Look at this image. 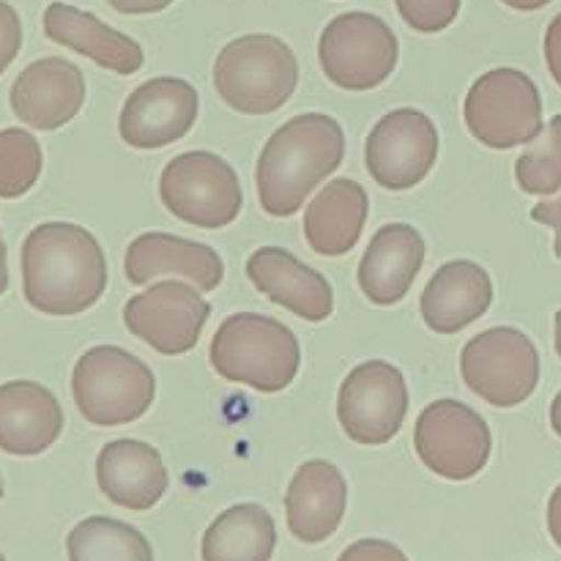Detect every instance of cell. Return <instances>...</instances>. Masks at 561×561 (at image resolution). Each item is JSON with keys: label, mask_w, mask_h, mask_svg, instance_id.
I'll return each mask as SVG.
<instances>
[{"label": "cell", "mask_w": 561, "mask_h": 561, "mask_svg": "<svg viewBox=\"0 0 561 561\" xmlns=\"http://www.w3.org/2000/svg\"><path fill=\"white\" fill-rule=\"evenodd\" d=\"M542 49H546L548 71H551V77L557 80V85L561 88V14L553 16L551 25H548Z\"/></svg>", "instance_id": "cell-33"}, {"label": "cell", "mask_w": 561, "mask_h": 561, "mask_svg": "<svg viewBox=\"0 0 561 561\" xmlns=\"http://www.w3.org/2000/svg\"><path fill=\"white\" fill-rule=\"evenodd\" d=\"M22 47V22L14 5L0 0V75L11 66V60L20 55Z\"/></svg>", "instance_id": "cell-30"}, {"label": "cell", "mask_w": 561, "mask_h": 561, "mask_svg": "<svg viewBox=\"0 0 561 561\" xmlns=\"http://www.w3.org/2000/svg\"><path fill=\"white\" fill-rule=\"evenodd\" d=\"M493 305L491 274L474 261H449L431 277L420 299L422 318L436 334H458Z\"/></svg>", "instance_id": "cell-21"}, {"label": "cell", "mask_w": 561, "mask_h": 561, "mask_svg": "<svg viewBox=\"0 0 561 561\" xmlns=\"http://www.w3.org/2000/svg\"><path fill=\"white\" fill-rule=\"evenodd\" d=\"M471 137L493 151L529 146L542 131V96L526 71L502 66L471 82L463 102Z\"/></svg>", "instance_id": "cell-6"}, {"label": "cell", "mask_w": 561, "mask_h": 561, "mask_svg": "<svg viewBox=\"0 0 561 561\" xmlns=\"http://www.w3.org/2000/svg\"><path fill=\"white\" fill-rule=\"evenodd\" d=\"M398 58V36L370 11L334 16L318 38L323 75L343 91H373L392 77Z\"/></svg>", "instance_id": "cell-8"}, {"label": "cell", "mask_w": 561, "mask_h": 561, "mask_svg": "<svg viewBox=\"0 0 561 561\" xmlns=\"http://www.w3.org/2000/svg\"><path fill=\"white\" fill-rule=\"evenodd\" d=\"M42 146L27 129L0 131V197L16 201L36 186L42 175Z\"/></svg>", "instance_id": "cell-28"}, {"label": "cell", "mask_w": 561, "mask_h": 561, "mask_svg": "<svg viewBox=\"0 0 561 561\" xmlns=\"http://www.w3.org/2000/svg\"><path fill=\"white\" fill-rule=\"evenodd\" d=\"M277 526L261 504H233L217 515L201 542L203 561H272Z\"/></svg>", "instance_id": "cell-25"}, {"label": "cell", "mask_w": 561, "mask_h": 561, "mask_svg": "<svg viewBox=\"0 0 561 561\" xmlns=\"http://www.w3.org/2000/svg\"><path fill=\"white\" fill-rule=\"evenodd\" d=\"M71 394L85 422L121 427L151 411L157 376L140 356L118 345H93L77 359Z\"/></svg>", "instance_id": "cell-5"}, {"label": "cell", "mask_w": 561, "mask_h": 561, "mask_svg": "<svg viewBox=\"0 0 561 561\" xmlns=\"http://www.w3.org/2000/svg\"><path fill=\"white\" fill-rule=\"evenodd\" d=\"M69 561H153V548L140 529L124 520L93 518L80 520L66 537Z\"/></svg>", "instance_id": "cell-26"}, {"label": "cell", "mask_w": 561, "mask_h": 561, "mask_svg": "<svg viewBox=\"0 0 561 561\" xmlns=\"http://www.w3.org/2000/svg\"><path fill=\"white\" fill-rule=\"evenodd\" d=\"M0 561H5V559H3V553H0Z\"/></svg>", "instance_id": "cell-40"}, {"label": "cell", "mask_w": 561, "mask_h": 561, "mask_svg": "<svg viewBox=\"0 0 561 561\" xmlns=\"http://www.w3.org/2000/svg\"><path fill=\"white\" fill-rule=\"evenodd\" d=\"M159 197L175 219L206 230L233 225L244 206L239 173L211 151H186L170 159L159 175Z\"/></svg>", "instance_id": "cell-7"}, {"label": "cell", "mask_w": 561, "mask_h": 561, "mask_svg": "<svg viewBox=\"0 0 561 561\" xmlns=\"http://www.w3.org/2000/svg\"><path fill=\"white\" fill-rule=\"evenodd\" d=\"M64 433V409L36 381L0 383V449L33 458L53 447Z\"/></svg>", "instance_id": "cell-22"}, {"label": "cell", "mask_w": 561, "mask_h": 561, "mask_svg": "<svg viewBox=\"0 0 561 561\" xmlns=\"http://www.w3.org/2000/svg\"><path fill=\"white\" fill-rule=\"evenodd\" d=\"M299 85V60L283 38L247 33L219 49L214 88L230 110L244 115L277 113Z\"/></svg>", "instance_id": "cell-4"}, {"label": "cell", "mask_w": 561, "mask_h": 561, "mask_svg": "<svg viewBox=\"0 0 561 561\" xmlns=\"http://www.w3.org/2000/svg\"><path fill=\"white\" fill-rule=\"evenodd\" d=\"M201 113V96L181 77H151L129 93L118 115L121 140L137 151L179 142L190 135Z\"/></svg>", "instance_id": "cell-14"}, {"label": "cell", "mask_w": 561, "mask_h": 561, "mask_svg": "<svg viewBox=\"0 0 561 561\" xmlns=\"http://www.w3.org/2000/svg\"><path fill=\"white\" fill-rule=\"evenodd\" d=\"M124 274L131 285H148L159 277H184L203 294H211L222 285L225 263L214 247L203 241L181 239L173 233H140L124 257Z\"/></svg>", "instance_id": "cell-17"}, {"label": "cell", "mask_w": 561, "mask_h": 561, "mask_svg": "<svg viewBox=\"0 0 561 561\" xmlns=\"http://www.w3.org/2000/svg\"><path fill=\"white\" fill-rule=\"evenodd\" d=\"M211 305L184 279H159L124 305V327L162 356L190 354L206 329Z\"/></svg>", "instance_id": "cell-12"}, {"label": "cell", "mask_w": 561, "mask_h": 561, "mask_svg": "<svg viewBox=\"0 0 561 561\" xmlns=\"http://www.w3.org/2000/svg\"><path fill=\"white\" fill-rule=\"evenodd\" d=\"M551 427L557 431V436H561V392L553 398V403H551Z\"/></svg>", "instance_id": "cell-38"}, {"label": "cell", "mask_w": 561, "mask_h": 561, "mask_svg": "<svg viewBox=\"0 0 561 561\" xmlns=\"http://www.w3.org/2000/svg\"><path fill=\"white\" fill-rule=\"evenodd\" d=\"M337 561H409V557L389 540H356Z\"/></svg>", "instance_id": "cell-31"}, {"label": "cell", "mask_w": 561, "mask_h": 561, "mask_svg": "<svg viewBox=\"0 0 561 561\" xmlns=\"http://www.w3.org/2000/svg\"><path fill=\"white\" fill-rule=\"evenodd\" d=\"M529 217L535 219V222L553 228V233H557V239H553V252H557V257L561 261V195L553 197V201L537 203V206L531 208Z\"/></svg>", "instance_id": "cell-32"}, {"label": "cell", "mask_w": 561, "mask_h": 561, "mask_svg": "<svg viewBox=\"0 0 561 561\" xmlns=\"http://www.w3.org/2000/svg\"><path fill=\"white\" fill-rule=\"evenodd\" d=\"M460 376L493 409H515L540 383V351L520 329H485L463 345Z\"/></svg>", "instance_id": "cell-9"}, {"label": "cell", "mask_w": 561, "mask_h": 561, "mask_svg": "<svg viewBox=\"0 0 561 561\" xmlns=\"http://www.w3.org/2000/svg\"><path fill=\"white\" fill-rule=\"evenodd\" d=\"M463 0H394L400 16L416 33H442L458 20Z\"/></svg>", "instance_id": "cell-29"}, {"label": "cell", "mask_w": 561, "mask_h": 561, "mask_svg": "<svg viewBox=\"0 0 561 561\" xmlns=\"http://www.w3.org/2000/svg\"><path fill=\"white\" fill-rule=\"evenodd\" d=\"M409 414V387L392 362L370 359L356 365L340 383L337 420L345 436L365 447L389 444Z\"/></svg>", "instance_id": "cell-11"}, {"label": "cell", "mask_w": 561, "mask_h": 561, "mask_svg": "<svg viewBox=\"0 0 561 561\" xmlns=\"http://www.w3.org/2000/svg\"><path fill=\"white\" fill-rule=\"evenodd\" d=\"M515 181L526 195L551 197L561 192V113L542 126L515 162Z\"/></svg>", "instance_id": "cell-27"}, {"label": "cell", "mask_w": 561, "mask_h": 561, "mask_svg": "<svg viewBox=\"0 0 561 561\" xmlns=\"http://www.w3.org/2000/svg\"><path fill=\"white\" fill-rule=\"evenodd\" d=\"M208 359L225 381L244 383L261 394L283 392L301 367L299 337L277 318L236 312L219 323Z\"/></svg>", "instance_id": "cell-3"}, {"label": "cell", "mask_w": 561, "mask_h": 561, "mask_svg": "<svg viewBox=\"0 0 561 561\" xmlns=\"http://www.w3.org/2000/svg\"><path fill=\"white\" fill-rule=\"evenodd\" d=\"M42 25L47 38H53L55 44L85 55L93 64L115 71V75L129 77L146 64V53L135 38L104 25L96 14L77 9V5L49 3L44 9Z\"/></svg>", "instance_id": "cell-23"}, {"label": "cell", "mask_w": 561, "mask_h": 561, "mask_svg": "<svg viewBox=\"0 0 561 561\" xmlns=\"http://www.w3.org/2000/svg\"><path fill=\"white\" fill-rule=\"evenodd\" d=\"M553 334H557V354L561 356V310L557 312V321H553Z\"/></svg>", "instance_id": "cell-39"}, {"label": "cell", "mask_w": 561, "mask_h": 561, "mask_svg": "<svg viewBox=\"0 0 561 561\" xmlns=\"http://www.w3.org/2000/svg\"><path fill=\"white\" fill-rule=\"evenodd\" d=\"M348 507V482L329 460H307L285 493V518L296 540L316 546L340 529Z\"/></svg>", "instance_id": "cell-19"}, {"label": "cell", "mask_w": 561, "mask_h": 561, "mask_svg": "<svg viewBox=\"0 0 561 561\" xmlns=\"http://www.w3.org/2000/svg\"><path fill=\"white\" fill-rule=\"evenodd\" d=\"M96 482L113 504L146 513L168 493L170 477L157 447L140 438H115L99 453Z\"/></svg>", "instance_id": "cell-20"}, {"label": "cell", "mask_w": 561, "mask_h": 561, "mask_svg": "<svg viewBox=\"0 0 561 561\" xmlns=\"http://www.w3.org/2000/svg\"><path fill=\"white\" fill-rule=\"evenodd\" d=\"M107 5H113L118 14H157L164 11L168 5H173V0H107Z\"/></svg>", "instance_id": "cell-34"}, {"label": "cell", "mask_w": 561, "mask_h": 561, "mask_svg": "<svg viewBox=\"0 0 561 561\" xmlns=\"http://www.w3.org/2000/svg\"><path fill=\"white\" fill-rule=\"evenodd\" d=\"M502 3L515 11H540L546 9L548 3H553V0H502Z\"/></svg>", "instance_id": "cell-36"}, {"label": "cell", "mask_w": 561, "mask_h": 561, "mask_svg": "<svg viewBox=\"0 0 561 561\" xmlns=\"http://www.w3.org/2000/svg\"><path fill=\"white\" fill-rule=\"evenodd\" d=\"M438 159V129L422 110L398 107L383 115L365 142V164L378 186L389 192L414 190L431 175Z\"/></svg>", "instance_id": "cell-13"}, {"label": "cell", "mask_w": 561, "mask_h": 561, "mask_svg": "<svg viewBox=\"0 0 561 561\" xmlns=\"http://www.w3.org/2000/svg\"><path fill=\"white\" fill-rule=\"evenodd\" d=\"M9 290V263H5V241L0 236V296Z\"/></svg>", "instance_id": "cell-37"}, {"label": "cell", "mask_w": 561, "mask_h": 561, "mask_svg": "<svg viewBox=\"0 0 561 561\" xmlns=\"http://www.w3.org/2000/svg\"><path fill=\"white\" fill-rule=\"evenodd\" d=\"M85 104V77L64 58H38L11 85V110L31 129L53 131L77 118Z\"/></svg>", "instance_id": "cell-15"}, {"label": "cell", "mask_w": 561, "mask_h": 561, "mask_svg": "<svg viewBox=\"0 0 561 561\" xmlns=\"http://www.w3.org/2000/svg\"><path fill=\"white\" fill-rule=\"evenodd\" d=\"M548 531H551V540L561 548V485L548 499Z\"/></svg>", "instance_id": "cell-35"}, {"label": "cell", "mask_w": 561, "mask_h": 561, "mask_svg": "<svg viewBox=\"0 0 561 561\" xmlns=\"http://www.w3.org/2000/svg\"><path fill=\"white\" fill-rule=\"evenodd\" d=\"M414 449L436 477L466 482L474 480L491 460L493 436L480 411L460 400L442 398L416 420Z\"/></svg>", "instance_id": "cell-10"}, {"label": "cell", "mask_w": 561, "mask_h": 561, "mask_svg": "<svg viewBox=\"0 0 561 561\" xmlns=\"http://www.w3.org/2000/svg\"><path fill=\"white\" fill-rule=\"evenodd\" d=\"M425 266V239L409 222H392L376 230L359 261V288L370 305L392 307L409 296Z\"/></svg>", "instance_id": "cell-18"}, {"label": "cell", "mask_w": 561, "mask_h": 561, "mask_svg": "<svg viewBox=\"0 0 561 561\" xmlns=\"http://www.w3.org/2000/svg\"><path fill=\"white\" fill-rule=\"evenodd\" d=\"M247 277L257 294L285 307L301 321L321 323L334 312V288L321 272L283 247H261L247 257Z\"/></svg>", "instance_id": "cell-16"}, {"label": "cell", "mask_w": 561, "mask_h": 561, "mask_svg": "<svg viewBox=\"0 0 561 561\" xmlns=\"http://www.w3.org/2000/svg\"><path fill=\"white\" fill-rule=\"evenodd\" d=\"M343 159L345 131L337 118L327 113L294 115L268 137L257 157L261 208L268 217H294Z\"/></svg>", "instance_id": "cell-2"}, {"label": "cell", "mask_w": 561, "mask_h": 561, "mask_svg": "<svg viewBox=\"0 0 561 561\" xmlns=\"http://www.w3.org/2000/svg\"><path fill=\"white\" fill-rule=\"evenodd\" d=\"M370 197L354 179H334L305 208V239L323 257H343L359 244Z\"/></svg>", "instance_id": "cell-24"}, {"label": "cell", "mask_w": 561, "mask_h": 561, "mask_svg": "<svg viewBox=\"0 0 561 561\" xmlns=\"http://www.w3.org/2000/svg\"><path fill=\"white\" fill-rule=\"evenodd\" d=\"M107 288V257L91 230L44 222L22 241V294L33 310L66 318L91 310Z\"/></svg>", "instance_id": "cell-1"}]
</instances>
